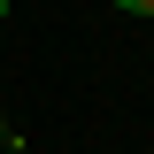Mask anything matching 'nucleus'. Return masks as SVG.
<instances>
[{"label": "nucleus", "instance_id": "f257e3e1", "mask_svg": "<svg viewBox=\"0 0 154 154\" xmlns=\"http://www.w3.org/2000/svg\"><path fill=\"white\" fill-rule=\"evenodd\" d=\"M116 8H123V16H154V0H116Z\"/></svg>", "mask_w": 154, "mask_h": 154}, {"label": "nucleus", "instance_id": "f03ea898", "mask_svg": "<svg viewBox=\"0 0 154 154\" xmlns=\"http://www.w3.org/2000/svg\"><path fill=\"white\" fill-rule=\"evenodd\" d=\"M108 8H116V0H108Z\"/></svg>", "mask_w": 154, "mask_h": 154}]
</instances>
